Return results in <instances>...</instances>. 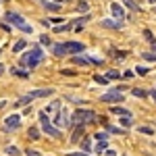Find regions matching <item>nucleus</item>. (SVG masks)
<instances>
[{
    "label": "nucleus",
    "instance_id": "2eb2a0df",
    "mask_svg": "<svg viewBox=\"0 0 156 156\" xmlns=\"http://www.w3.org/2000/svg\"><path fill=\"white\" fill-rule=\"evenodd\" d=\"M25 48H27V42H25V40H17V42H15V46H12V52H17V54H19V52H23Z\"/></svg>",
    "mask_w": 156,
    "mask_h": 156
},
{
    "label": "nucleus",
    "instance_id": "393cba45",
    "mask_svg": "<svg viewBox=\"0 0 156 156\" xmlns=\"http://www.w3.org/2000/svg\"><path fill=\"white\" fill-rule=\"evenodd\" d=\"M131 94H133V96H137V98H146V96H148V92H144V90H140V87H135V90H133Z\"/></svg>",
    "mask_w": 156,
    "mask_h": 156
},
{
    "label": "nucleus",
    "instance_id": "79ce46f5",
    "mask_svg": "<svg viewBox=\"0 0 156 156\" xmlns=\"http://www.w3.org/2000/svg\"><path fill=\"white\" fill-rule=\"evenodd\" d=\"M2 73H4V67H2V65H0V75H2Z\"/></svg>",
    "mask_w": 156,
    "mask_h": 156
},
{
    "label": "nucleus",
    "instance_id": "c03bdc74",
    "mask_svg": "<svg viewBox=\"0 0 156 156\" xmlns=\"http://www.w3.org/2000/svg\"><path fill=\"white\" fill-rule=\"evenodd\" d=\"M148 2H156V0H148Z\"/></svg>",
    "mask_w": 156,
    "mask_h": 156
},
{
    "label": "nucleus",
    "instance_id": "58836bf2",
    "mask_svg": "<svg viewBox=\"0 0 156 156\" xmlns=\"http://www.w3.org/2000/svg\"><path fill=\"white\" fill-rule=\"evenodd\" d=\"M106 156H117V152L115 150H106Z\"/></svg>",
    "mask_w": 156,
    "mask_h": 156
},
{
    "label": "nucleus",
    "instance_id": "a878e982",
    "mask_svg": "<svg viewBox=\"0 0 156 156\" xmlns=\"http://www.w3.org/2000/svg\"><path fill=\"white\" fill-rule=\"evenodd\" d=\"M29 102H31L29 96H23L21 100H17V102H15V106H25V104H29Z\"/></svg>",
    "mask_w": 156,
    "mask_h": 156
},
{
    "label": "nucleus",
    "instance_id": "ea45409f",
    "mask_svg": "<svg viewBox=\"0 0 156 156\" xmlns=\"http://www.w3.org/2000/svg\"><path fill=\"white\" fill-rule=\"evenodd\" d=\"M150 96H152V98L156 100V90H152V92H150Z\"/></svg>",
    "mask_w": 156,
    "mask_h": 156
},
{
    "label": "nucleus",
    "instance_id": "a211bd4d",
    "mask_svg": "<svg viewBox=\"0 0 156 156\" xmlns=\"http://www.w3.org/2000/svg\"><path fill=\"white\" fill-rule=\"evenodd\" d=\"M73 62H75V65H81V67H87V65H90L87 56H81V54H79V56H73Z\"/></svg>",
    "mask_w": 156,
    "mask_h": 156
},
{
    "label": "nucleus",
    "instance_id": "cd10ccee",
    "mask_svg": "<svg viewBox=\"0 0 156 156\" xmlns=\"http://www.w3.org/2000/svg\"><path fill=\"white\" fill-rule=\"evenodd\" d=\"M119 77H121L119 71H108L106 73V79H108V81H110V79H119Z\"/></svg>",
    "mask_w": 156,
    "mask_h": 156
},
{
    "label": "nucleus",
    "instance_id": "7c9ffc66",
    "mask_svg": "<svg viewBox=\"0 0 156 156\" xmlns=\"http://www.w3.org/2000/svg\"><path fill=\"white\" fill-rule=\"evenodd\" d=\"M77 11H79V12H87V2H83V0H81V2L77 4Z\"/></svg>",
    "mask_w": 156,
    "mask_h": 156
},
{
    "label": "nucleus",
    "instance_id": "5701e85b",
    "mask_svg": "<svg viewBox=\"0 0 156 156\" xmlns=\"http://www.w3.org/2000/svg\"><path fill=\"white\" fill-rule=\"evenodd\" d=\"M81 148H83V152L87 154L90 150H92V142H90V137H85L83 142H81Z\"/></svg>",
    "mask_w": 156,
    "mask_h": 156
},
{
    "label": "nucleus",
    "instance_id": "aec40b11",
    "mask_svg": "<svg viewBox=\"0 0 156 156\" xmlns=\"http://www.w3.org/2000/svg\"><path fill=\"white\" fill-rule=\"evenodd\" d=\"M73 25H75L73 21H71L69 25H58V27H54V31H56V34H62V31H69V29H73Z\"/></svg>",
    "mask_w": 156,
    "mask_h": 156
},
{
    "label": "nucleus",
    "instance_id": "ddd939ff",
    "mask_svg": "<svg viewBox=\"0 0 156 156\" xmlns=\"http://www.w3.org/2000/svg\"><path fill=\"white\" fill-rule=\"evenodd\" d=\"M110 112L119 115V117H131V110H127V108H123V106H110Z\"/></svg>",
    "mask_w": 156,
    "mask_h": 156
},
{
    "label": "nucleus",
    "instance_id": "c85d7f7f",
    "mask_svg": "<svg viewBox=\"0 0 156 156\" xmlns=\"http://www.w3.org/2000/svg\"><path fill=\"white\" fill-rule=\"evenodd\" d=\"M40 44H42V46H52V40H50L48 36H42L40 37Z\"/></svg>",
    "mask_w": 156,
    "mask_h": 156
},
{
    "label": "nucleus",
    "instance_id": "9d476101",
    "mask_svg": "<svg viewBox=\"0 0 156 156\" xmlns=\"http://www.w3.org/2000/svg\"><path fill=\"white\" fill-rule=\"evenodd\" d=\"M110 12H112V17H115L117 21H121V23H123V19H125V12H123V9H121V4L112 2V4H110Z\"/></svg>",
    "mask_w": 156,
    "mask_h": 156
},
{
    "label": "nucleus",
    "instance_id": "9b49d317",
    "mask_svg": "<svg viewBox=\"0 0 156 156\" xmlns=\"http://www.w3.org/2000/svg\"><path fill=\"white\" fill-rule=\"evenodd\" d=\"M83 133H85L83 125H75V131H73V135H71V142H73V144H77V142L83 137Z\"/></svg>",
    "mask_w": 156,
    "mask_h": 156
},
{
    "label": "nucleus",
    "instance_id": "1a4fd4ad",
    "mask_svg": "<svg viewBox=\"0 0 156 156\" xmlns=\"http://www.w3.org/2000/svg\"><path fill=\"white\" fill-rule=\"evenodd\" d=\"M54 94V90L52 87H44V90H34V92H29L27 96H29V100H36V98H48Z\"/></svg>",
    "mask_w": 156,
    "mask_h": 156
},
{
    "label": "nucleus",
    "instance_id": "7ed1b4c3",
    "mask_svg": "<svg viewBox=\"0 0 156 156\" xmlns=\"http://www.w3.org/2000/svg\"><path fill=\"white\" fill-rule=\"evenodd\" d=\"M73 125H90V123H94V121L98 119L96 112L94 110H87V108H77L75 112H73Z\"/></svg>",
    "mask_w": 156,
    "mask_h": 156
},
{
    "label": "nucleus",
    "instance_id": "bb28decb",
    "mask_svg": "<svg viewBox=\"0 0 156 156\" xmlns=\"http://www.w3.org/2000/svg\"><path fill=\"white\" fill-rule=\"evenodd\" d=\"M94 81L100 83V85H106L108 83V79H106V77H102V75H94Z\"/></svg>",
    "mask_w": 156,
    "mask_h": 156
},
{
    "label": "nucleus",
    "instance_id": "4be33fe9",
    "mask_svg": "<svg viewBox=\"0 0 156 156\" xmlns=\"http://www.w3.org/2000/svg\"><path fill=\"white\" fill-rule=\"evenodd\" d=\"M121 125H123V127H131L133 125V117H121Z\"/></svg>",
    "mask_w": 156,
    "mask_h": 156
},
{
    "label": "nucleus",
    "instance_id": "423d86ee",
    "mask_svg": "<svg viewBox=\"0 0 156 156\" xmlns=\"http://www.w3.org/2000/svg\"><path fill=\"white\" fill-rule=\"evenodd\" d=\"M100 102H104V104H117V102H123V94L117 92V90H112V92H108V94H102L100 96Z\"/></svg>",
    "mask_w": 156,
    "mask_h": 156
},
{
    "label": "nucleus",
    "instance_id": "6ab92c4d",
    "mask_svg": "<svg viewBox=\"0 0 156 156\" xmlns=\"http://www.w3.org/2000/svg\"><path fill=\"white\" fill-rule=\"evenodd\" d=\"M106 150H108V142H98L96 148H94L96 154H102V152H106Z\"/></svg>",
    "mask_w": 156,
    "mask_h": 156
},
{
    "label": "nucleus",
    "instance_id": "37998d69",
    "mask_svg": "<svg viewBox=\"0 0 156 156\" xmlns=\"http://www.w3.org/2000/svg\"><path fill=\"white\" fill-rule=\"evenodd\" d=\"M58 2H69V0H58Z\"/></svg>",
    "mask_w": 156,
    "mask_h": 156
},
{
    "label": "nucleus",
    "instance_id": "f257e3e1",
    "mask_svg": "<svg viewBox=\"0 0 156 156\" xmlns=\"http://www.w3.org/2000/svg\"><path fill=\"white\" fill-rule=\"evenodd\" d=\"M85 46L81 42H62V44H54L52 46V52L56 56H65V54H79L83 52Z\"/></svg>",
    "mask_w": 156,
    "mask_h": 156
},
{
    "label": "nucleus",
    "instance_id": "0eeeda50",
    "mask_svg": "<svg viewBox=\"0 0 156 156\" xmlns=\"http://www.w3.org/2000/svg\"><path fill=\"white\" fill-rule=\"evenodd\" d=\"M56 129H60V127H69V115H67V110L65 108H60L58 115L54 117V123H52Z\"/></svg>",
    "mask_w": 156,
    "mask_h": 156
},
{
    "label": "nucleus",
    "instance_id": "2f4dec72",
    "mask_svg": "<svg viewBox=\"0 0 156 156\" xmlns=\"http://www.w3.org/2000/svg\"><path fill=\"white\" fill-rule=\"evenodd\" d=\"M108 131L115 133V135H121V133H123V129H119V127H112V125H108Z\"/></svg>",
    "mask_w": 156,
    "mask_h": 156
},
{
    "label": "nucleus",
    "instance_id": "c9c22d12",
    "mask_svg": "<svg viewBox=\"0 0 156 156\" xmlns=\"http://www.w3.org/2000/svg\"><path fill=\"white\" fill-rule=\"evenodd\" d=\"M65 156H90V154H85V152H67Z\"/></svg>",
    "mask_w": 156,
    "mask_h": 156
},
{
    "label": "nucleus",
    "instance_id": "20e7f679",
    "mask_svg": "<svg viewBox=\"0 0 156 156\" xmlns=\"http://www.w3.org/2000/svg\"><path fill=\"white\" fill-rule=\"evenodd\" d=\"M4 19L9 21L11 25H15L17 29H21L23 34H31V25H27L25 23V19L19 15V12H15V11H9L6 15H4Z\"/></svg>",
    "mask_w": 156,
    "mask_h": 156
},
{
    "label": "nucleus",
    "instance_id": "a19ab883",
    "mask_svg": "<svg viewBox=\"0 0 156 156\" xmlns=\"http://www.w3.org/2000/svg\"><path fill=\"white\" fill-rule=\"evenodd\" d=\"M152 54H156V42L152 44Z\"/></svg>",
    "mask_w": 156,
    "mask_h": 156
},
{
    "label": "nucleus",
    "instance_id": "dca6fc26",
    "mask_svg": "<svg viewBox=\"0 0 156 156\" xmlns=\"http://www.w3.org/2000/svg\"><path fill=\"white\" fill-rule=\"evenodd\" d=\"M4 154L6 156H21V150H19L17 146H6V148H4Z\"/></svg>",
    "mask_w": 156,
    "mask_h": 156
},
{
    "label": "nucleus",
    "instance_id": "f704fd0d",
    "mask_svg": "<svg viewBox=\"0 0 156 156\" xmlns=\"http://www.w3.org/2000/svg\"><path fill=\"white\" fill-rule=\"evenodd\" d=\"M144 36H146V40H150V42L154 44V36H152V31H148V29H146V31H144Z\"/></svg>",
    "mask_w": 156,
    "mask_h": 156
},
{
    "label": "nucleus",
    "instance_id": "f3484780",
    "mask_svg": "<svg viewBox=\"0 0 156 156\" xmlns=\"http://www.w3.org/2000/svg\"><path fill=\"white\" fill-rule=\"evenodd\" d=\"M27 137L34 140V142L40 140V129H37V127H29V129H27Z\"/></svg>",
    "mask_w": 156,
    "mask_h": 156
},
{
    "label": "nucleus",
    "instance_id": "f8f14e48",
    "mask_svg": "<svg viewBox=\"0 0 156 156\" xmlns=\"http://www.w3.org/2000/svg\"><path fill=\"white\" fill-rule=\"evenodd\" d=\"M100 25L106 27V29H119V27H123L121 21H112V19H104V21H100Z\"/></svg>",
    "mask_w": 156,
    "mask_h": 156
},
{
    "label": "nucleus",
    "instance_id": "f03ea898",
    "mask_svg": "<svg viewBox=\"0 0 156 156\" xmlns=\"http://www.w3.org/2000/svg\"><path fill=\"white\" fill-rule=\"evenodd\" d=\"M42 58H44L42 48H40V46H34L29 52H23V54H21V65H23V67H27V69H36Z\"/></svg>",
    "mask_w": 156,
    "mask_h": 156
},
{
    "label": "nucleus",
    "instance_id": "39448f33",
    "mask_svg": "<svg viewBox=\"0 0 156 156\" xmlns=\"http://www.w3.org/2000/svg\"><path fill=\"white\" fill-rule=\"evenodd\" d=\"M40 125H42V131L46 133V135H50V137H56V140L60 137V129H56V127L52 125V121L48 119V115H46L44 110L40 112Z\"/></svg>",
    "mask_w": 156,
    "mask_h": 156
},
{
    "label": "nucleus",
    "instance_id": "6e6552de",
    "mask_svg": "<svg viewBox=\"0 0 156 156\" xmlns=\"http://www.w3.org/2000/svg\"><path fill=\"white\" fill-rule=\"evenodd\" d=\"M19 125H21V117H19V115H9V117L4 119V129H6V131L17 129Z\"/></svg>",
    "mask_w": 156,
    "mask_h": 156
},
{
    "label": "nucleus",
    "instance_id": "412c9836",
    "mask_svg": "<svg viewBox=\"0 0 156 156\" xmlns=\"http://www.w3.org/2000/svg\"><path fill=\"white\" fill-rule=\"evenodd\" d=\"M11 73H12V75H17V77H23V79H25V77H29V73H27V71H23V69H15V67L11 69Z\"/></svg>",
    "mask_w": 156,
    "mask_h": 156
},
{
    "label": "nucleus",
    "instance_id": "72a5a7b5",
    "mask_svg": "<svg viewBox=\"0 0 156 156\" xmlns=\"http://www.w3.org/2000/svg\"><path fill=\"white\" fill-rule=\"evenodd\" d=\"M144 58L146 60H156V54H152V52H144Z\"/></svg>",
    "mask_w": 156,
    "mask_h": 156
},
{
    "label": "nucleus",
    "instance_id": "4c0bfd02",
    "mask_svg": "<svg viewBox=\"0 0 156 156\" xmlns=\"http://www.w3.org/2000/svg\"><path fill=\"white\" fill-rule=\"evenodd\" d=\"M62 75H75V71H69V69H62Z\"/></svg>",
    "mask_w": 156,
    "mask_h": 156
},
{
    "label": "nucleus",
    "instance_id": "4468645a",
    "mask_svg": "<svg viewBox=\"0 0 156 156\" xmlns=\"http://www.w3.org/2000/svg\"><path fill=\"white\" fill-rule=\"evenodd\" d=\"M42 6H44L46 11H50V12H58L60 11V4H58V2H48V0H42Z\"/></svg>",
    "mask_w": 156,
    "mask_h": 156
},
{
    "label": "nucleus",
    "instance_id": "e433bc0d",
    "mask_svg": "<svg viewBox=\"0 0 156 156\" xmlns=\"http://www.w3.org/2000/svg\"><path fill=\"white\" fill-rule=\"evenodd\" d=\"M137 73H140V75H146L148 69H146V67H137Z\"/></svg>",
    "mask_w": 156,
    "mask_h": 156
},
{
    "label": "nucleus",
    "instance_id": "473e14b6",
    "mask_svg": "<svg viewBox=\"0 0 156 156\" xmlns=\"http://www.w3.org/2000/svg\"><path fill=\"white\" fill-rule=\"evenodd\" d=\"M140 133H146V135H152V127H140Z\"/></svg>",
    "mask_w": 156,
    "mask_h": 156
},
{
    "label": "nucleus",
    "instance_id": "b1692460",
    "mask_svg": "<svg viewBox=\"0 0 156 156\" xmlns=\"http://www.w3.org/2000/svg\"><path fill=\"white\" fill-rule=\"evenodd\" d=\"M123 4H125L127 9H131V11H140V9H137V4H135L133 0H123Z\"/></svg>",
    "mask_w": 156,
    "mask_h": 156
},
{
    "label": "nucleus",
    "instance_id": "c756f323",
    "mask_svg": "<svg viewBox=\"0 0 156 156\" xmlns=\"http://www.w3.org/2000/svg\"><path fill=\"white\" fill-rule=\"evenodd\" d=\"M94 137H96L98 142H106V140H108V133H104V131H100V133H96V135H94Z\"/></svg>",
    "mask_w": 156,
    "mask_h": 156
}]
</instances>
